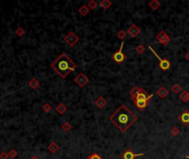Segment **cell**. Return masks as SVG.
<instances>
[{"instance_id":"1","label":"cell","mask_w":189,"mask_h":159,"mask_svg":"<svg viewBox=\"0 0 189 159\" xmlns=\"http://www.w3.org/2000/svg\"><path fill=\"white\" fill-rule=\"evenodd\" d=\"M110 121L121 133H125L137 122V116L127 106L122 105L110 117Z\"/></svg>"},{"instance_id":"2","label":"cell","mask_w":189,"mask_h":159,"mask_svg":"<svg viewBox=\"0 0 189 159\" xmlns=\"http://www.w3.org/2000/svg\"><path fill=\"white\" fill-rule=\"evenodd\" d=\"M51 67L56 71L58 75H60L62 78H65L71 72L76 69V64L73 62L72 59H70L67 53L63 52L58 59H56V61L51 63Z\"/></svg>"},{"instance_id":"3","label":"cell","mask_w":189,"mask_h":159,"mask_svg":"<svg viewBox=\"0 0 189 159\" xmlns=\"http://www.w3.org/2000/svg\"><path fill=\"white\" fill-rule=\"evenodd\" d=\"M131 97L133 99V102L135 101H149L154 94H147L144 88H140L138 86H134L131 90Z\"/></svg>"},{"instance_id":"4","label":"cell","mask_w":189,"mask_h":159,"mask_svg":"<svg viewBox=\"0 0 189 159\" xmlns=\"http://www.w3.org/2000/svg\"><path fill=\"white\" fill-rule=\"evenodd\" d=\"M124 42L121 43V47H120V49L117 50L116 52H114L113 54H112V60L114 61V62H116L117 64H122L124 61L126 60V55L123 53V48H124Z\"/></svg>"},{"instance_id":"5","label":"cell","mask_w":189,"mask_h":159,"mask_svg":"<svg viewBox=\"0 0 189 159\" xmlns=\"http://www.w3.org/2000/svg\"><path fill=\"white\" fill-rule=\"evenodd\" d=\"M148 49H149L150 51L153 52V54L155 55L156 58L158 59V61H159V67H161L163 71H167V70H169V69H170V66H172V64H170V61L168 60V59H161V56H159V55L157 54L155 51L153 50V47H151V45H149V47H148Z\"/></svg>"},{"instance_id":"6","label":"cell","mask_w":189,"mask_h":159,"mask_svg":"<svg viewBox=\"0 0 189 159\" xmlns=\"http://www.w3.org/2000/svg\"><path fill=\"white\" fill-rule=\"evenodd\" d=\"M64 42H65L69 47H74V45L79 42V37L73 32V31H71V32H69L67 35L64 37Z\"/></svg>"},{"instance_id":"7","label":"cell","mask_w":189,"mask_h":159,"mask_svg":"<svg viewBox=\"0 0 189 159\" xmlns=\"http://www.w3.org/2000/svg\"><path fill=\"white\" fill-rule=\"evenodd\" d=\"M156 41L161 44H164V45H167V44L170 43V37H169L164 30H161V31H159L158 34L156 35Z\"/></svg>"},{"instance_id":"8","label":"cell","mask_w":189,"mask_h":159,"mask_svg":"<svg viewBox=\"0 0 189 159\" xmlns=\"http://www.w3.org/2000/svg\"><path fill=\"white\" fill-rule=\"evenodd\" d=\"M74 82H75V84H78L80 87H84V86L89 83V77L86 76L84 73H80L79 75L75 76Z\"/></svg>"},{"instance_id":"9","label":"cell","mask_w":189,"mask_h":159,"mask_svg":"<svg viewBox=\"0 0 189 159\" xmlns=\"http://www.w3.org/2000/svg\"><path fill=\"white\" fill-rule=\"evenodd\" d=\"M140 156H144L143 153H140V154H135L132 149L127 148L125 151H124V154L122 155V159H135L136 157H140Z\"/></svg>"},{"instance_id":"10","label":"cell","mask_w":189,"mask_h":159,"mask_svg":"<svg viewBox=\"0 0 189 159\" xmlns=\"http://www.w3.org/2000/svg\"><path fill=\"white\" fill-rule=\"evenodd\" d=\"M139 33H140V29H139V27H137L136 24H132V26L127 29V34L129 37H132V38H136Z\"/></svg>"},{"instance_id":"11","label":"cell","mask_w":189,"mask_h":159,"mask_svg":"<svg viewBox=\"0 0 189 159\" xmlns=\"http://www.w3.org/2000/svg\"><path fill=\"white\" fill-rule=\"evenodd\" d=\"M178 121L181 124H183L185 126L189 125V110H183V113L178 116Z\"/></svg>"},{"instance_id":"12","label":"cell","mask_w":189,"mask_h":159,"mask_svg":"<svg viewBox=\"0 0 189 159\" xmlns=\"http://www.w3.org/2000/svg\"><path fill=\"white\" fill-rule=\"evenodd\" d=\"M94 104L96 107H99L100 110H102V108H104L106 105H107V102H106V99H104L103 96H99V97L94 101Z\"/></svg>"},{"instance_id":"13","label":"cell","mask_w":189,"mask_h":159,"mask_svg":"<svg viewBox=\"0 0 189 159\" xmlns=\"http://www.w3.org/2000/svg\"><path fill=\"white\" fill-rule=\"evenodd\" d=\"M134 104L139 110H144L148 105V101H135Z\"/></svg>"},{"instance_id":"14","label":"cell","mask_w":189,"mask_h":159,"mask_svg":"<svg viewBox=\"0 0 189 159\" xmlns=\"http://www.w3.org/2000/svg\"><path fill=\"white\" fill-rule=\"evenodd\" d=\"M28 85H29V87H30V88H32V90H35V88H38L40 86L39 80H38L37 77H32V78L29 81Z\"/></svg>"},{"instance_id":"15","label":"cell","mask_w":189,"mask_h":159,"mask_svg":"<svg viewBox=\"0 0 189 159\" xmlns=\"http://www.w3.org/2000/svg\"><path fill=\"white\" fill-rule=\"evenodd\" d=\"M59 149H60V146H59L56 143H54V142H51V143L48 145V150L50 151L51 154H56Z\"/></svg>"},{"instance_id":"16","label":"cell","mask_w":189,"mask_h":159,"mask_svg":"<svg viewBox=\"0 0 189 159\" xmlns=\"http://www.w3.org/2000/svg\"><path fill=\"white\" fill-rule=\"evenodd\" d=\"M67 105L64 104V103H60V104H58V106L56 107V110L58 114H60V115H63L65 112H67Z\"/></svg>"},{"instance_id":"17","label":"cell","mask_w":189,"mask_h":159,"mask_svg":"<svg viewBox=\"0 0 189 159\" xmlns=\"http://www.w3.org/2000/svg\"><path fill=\"white\" fill-rule=\"evenodd\" d=\"M156 94H157V95H158L161 99H165V97H167V95H168V91H167L166 87L161 86V87H159L158 90H157Z\"/></svg>"},{"instance_id":"18","label":"cell","mask_w":189,"mask_h":159,"mask_svg":"<svg viewBox=\"0 0 189 159\" xmlns=\"http://www.w3.org/2000/svg\"><path fill=\"white\" fill-rule=\"evenodd\" d=\"M179 97L183 103H187V102H189V92L188 91H181L179 94Z\"/></svg>"},{"instance_id":"19","label":"cell","mask_w":189,"mask_h":159,"mask_svg":"<svg viewBox=\"0 0 189 159\" xmlns=\"http://www.w3.org/2000/svg\"><path fill=\"white\" fill-rule=\"evenodd\" d=\"M148 6H149V8L151 9V10H157L159 7H161V2L158 1V0H151V1H149V3H148Z\"/></svg>"},{"instance_id":"20","label":"cell","mask_w":189,"mask_h":159,"mask_svg":"<svg viewBox=\"0 0 189 159\" xmlns=\"http://www.w3.org/2000/svg\"><path fill=\"white\" fill-rule=\"evenodd\" d=\"M90 12V9L89 7L86 5H83L81 6L80 8H79V13L81 15V16H88V13Z\"/></svg>"},{"instance_id":"21","label":"cell","mask_w":189,"mask_h":159,"mask_svg":"<svg viewBox=\"0 0 189 159\" xmlns=\"http://www.w3.org/2000/svg\"><path fill=\"white\" fill-rule=\"evenodd\" d=\"M112 6V1L111 0H102L100 2V7L103 8V9H108Z\"/></svg>"},{"instance_id":"22","label":"cell","mask_w":189,"mask_h":159,"mask_svg":"<svg viewBox=\"0 0 189 159\" xmlns=\"http://www.w3.org/2000/svg\"><path fill=\"white\" fill-rule=\"evenodd\" d=\"M86 6L89 7L90 10H95V9H96V8L100 6V3H97L95 0H91V1H89V2H88V5H86Z\"/></svg>"},{"instance_id":"23","label":"cell","mask_w":189,"mask_h":159,"mask_svg":"<svg viewBox=\"0 0 189 159\" xmlns=\"http://www.w3.org/2000/svg\"><path fill=\"white\" fill-rule=\"evenodd\" d=\"M61 129H62V131H64V132H70V131L72 129V126H71V124H70V123L64 122V123L61 125Z\"/></svg>"},{"instance_id":"24","label":"cell","mask_w":189,"mask_h":159,"mask_svg":"<svg viewBox=\"0 0 189 159\" xmlns=\"http://www.w3.org/2000/svg\"><path fill=\"white\" fill-rule=\"evenodd\" d=\"M181 86L179 85V84H174L172 86V93H175V94H178L179 92H181Z\"/></svg>"},{"instance_id":"25","label":"cell","mask_w":189,"mask_h":159,"mask_svg":"<svg viewBox=\"0 0 189 159\" xmlns=\"http://www.w3.org/2000/svg\"><path fill=\"white\" fill-rule=\"evenodd\" d=\"M15 33H16V35H18V37H22V35H24L26 31H24V29H23L22 27H18L17 29H16Z\"/></svg>"},{"instance_id":"26","label":"cell","mask_w":189,"mask_h":159,"mask_svg":"<svg viewBox=\"0 0 189 159\" xmlns=\"http://www.w3.org/2000/svg\"><path fill=\"white\" fill-rule=\"evenodd\" d=\"M135 51H136V53H138V54H143L145 52V47L143 44H138V45L135 48Z\"/></svg>"},{"instance_id":"27","label":"cell","mask_w":189,"mask_h":159,"mask_svg":"<svg viewBox=\"0 0 189 159\" xmlns=\"http://www.w3.org/2000/svg\"><path fill=\"white\" fill-rule=\"evenodd\" d=\"M42 110H43V112H45V113H49V112L52 110V106H51L50 103H44V104L42 105Z\"/></svg>"},{"instance_id":"28","label":"cell","mask_w":189,"mask_h":159,"mask_svg":"<svg viewBox=\"0 0 189 159\" xmlns=\"http://www.w3.org/2000/svg\"><path fill=\"white\" fill-rule=\"evenodd\" d=\"M126 31H124V30H120L118 32H117V38L121 39V40H124V39L126 38Z\"/></svg>"},{"instance_id":"29","label":"cell","mask_w":189,"mask_h":159,"mask_svg":"<svg viewBox=\"0 0 189 159\" xmlns=\"http://www.w3.org/2000/svg\"><path fill=\"white\" fill-rule=\"evenodd\" d=\"M179 133H180V129L178 128V127H176V126H174L170 129V134H172V136H178L179 135Z\"/></svg>"},{"instance_id":"30","label":"cell","mask_w":189,"mask_h":159,"mask_svg":"<svg viewBox=\"0 0 189 159\" xmlns=\"http://www.w3.org/2000/svg\"><path fill=\"white\" fill-rule=\"evenodd\" d=\"M9 158H16L18 156V153H17V150H15V149H11L9 153Z\"/></svg>"},{"instance_id":"31","label":"cell","mask_w":189,"mask_h":159,"mask_svg":"<svg viewBox=\"0 0 189 159\" xmlns=\"http://www.w3.org/2000/svg\"><path fill=\"white\" fill-rule=\"evenodd\" d=\"M88 159H102V157H101V156L97 154V153H93V154L90 155L89 158H88Z\"/></svg>"},{"instance_id":"32","label":"cell","mask_w":189,"mask_h":159,"mask_svg":"<svg viewBox=\"0 0 189 159\" xmlns=\"http://www.w3.org/2000/svg\"><path fill=\"white\" fill-rule=\"evenodd\" d=\"M9 158V154L7 151H1L0 153V159H8Z\"/></svg>"},{"instance_id":"33","label":"cell","mask_w":189,"mask_h":159,"mask_svg":"<svg viewBox=\"0 0 189 159\" xmlns=\"http://www.w3.org/2000/svg\"><path fill=\"white\" fill-rule=\"evenodd\" d=\"M185 59H186V60L189 62V51L187 52V53H186V54H185Z\"/></svg>"},{"instance_id":"34","label":"cell","mask_w":189,"mask_h":159,"mask_svg":"<svg viewBox=\"0 0 189 159\" xmlns=\"http://www.w3.org/2000/svg\"><path fill=\"white\" fill-rule=\"evenodd\" d=\"M30 159H39V157H38V156H32Z\"/></svg>"},{"instance_id":"35","label":"cell","mask_w":189,"mask_h":159,"mask_svg":"<svg viewBox=\"0 0 189 159\" xmlns=\"http://www.w3.org/2000/svg\"><path fill=\"white\" fill-rule=\"evenodd\" d=\"M186 158H187V159H189V156H186Z\"/></svg>"}]
</instances>
